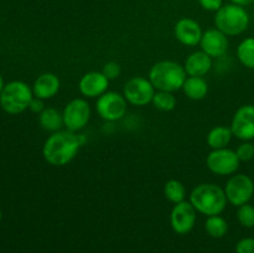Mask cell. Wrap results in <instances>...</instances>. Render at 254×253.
Segmentation results:
<instances>
[{
    "mask_svg": "<svg viewBox=\"0 0 254 253\" xmlns=\"http://www.w3.org/2000/svg\"><path fill=\"white\" fill-rule=\"evenodd\" d=\"M87 141L86 135L69 130H60L52 133L46 139L42 148V155L49 164L54 166H64L71 163L78 154L79 148Z\"/></svg>",
    "mask_w": 254,
    "mask_h": 253,
    "instance_id": "1",
    "label": "cell"
},
{
    "mask_svg": "<svg viewBox=\"0 0 254 253\" xmlns=\"http://www.w3.org/2000/svg\"><path fill=\"white\" fill-rule=\"evenodd\" d=\"M190 202L197 212L205 216H217L225 211L227 197L217 184H200L190 192Z\"/></svg>",
    "mask_w": 254,
    "mask_h": 253,
    "instance_id": "2",
    "label": "cell"
},
{
    "mask_svg": "<svg viewBox=\"0 0 254 253\" xmlns=\"http://www.w3.org/2000/svg\"><path fill=\"white\" fill-rule=\"evenodd\" d=\"M149 81L158 91L174 92L183 89L184 83L188 78L184 66L175 61L164 60L151 66L148 76Z\"/></svg>",
    "mask_w": 254,
    "mask_h": 253,
    "instance_id": "3",
    "label": "cell"
},
{
    "mask_svg": "<svg viewBox=\"0 0 254 253\" xmlns=\"http://www.w3.org/2000/svg\"><path fill=\"white\" fill-rule=\"evenodd\" d=\"M216 29L226 36H238L248 29L250 14L243 6L236 4L223 5L215 15Z\"/></svg>",
    "mask_w": 254,
    "mask_h": 253,
    "instance_id": "4",
    "label": "cell"
},
{
    "mask_svg": "<svg viewBox=\"0 0 254 253\" xmlns=\"http://www.w3.org/2000/svg\"><path fill=\"white\" fill-rule=\"evenodd\" d=\"M34 98L32 89L22 81H12L5 84L0 94V106L6 113L19 114L29 108Z\"/></svg>",
    "mask_w": 254,
    "mask_h": 253,
    "instance_id": "5",
    "label": "cell"
},
{
    "mask_svg": "<svg viewBox=\"0 0 254 253\" xmlns=\"http://www.w3.org/2000/svg\"><path fill=\"white\" fill-rule=\"evenodd\" d=\"M227 201L233 206L248 203L254 193V181L246 174H236L231 176L223 188Z\"/></svg>",
    "mask_w": 254,
    "mask_h": 253,
    "instance_id": "6",
    "label": "cell"
},
{
    "mask_svg": "<svg viewBox=\"0 0 254 253\" xmlns=\"http://www.w3.org/2000/svg\"><path fill=\"white\" fill-rule=\"evenodd\" d=\"M128 109V102L123 94L108 91L96 102V111L102 119L107 122H117L123 118Z\"/></svg>",
    "mask_w": 254,
    "mask_h": 253,
    "instance_id": "7",
    "label": "cell"
},
{
    "mask_svg": "<svg viewBox=\"0 0 254 253\" xmlns=\"http://www.w3.org/2000/svg\"><path fill=\"white\" fill-rule=\"evenodd\" d=\"M240 164L241 160L238 159L236 150L228 148L215 149L210 151L206 158V165L208 170L221 176L235 175L240 168Z\"/></svg>",
    "mask_w": 254,
    "mask_h": 253,
    "instance_id": "8",
    "label": "cell"
},
{
    "mask_svg": "<svg viewBox=\"0 0 254 253\" xmlns=\"http://www.w3.org/2000/svg\"><path fill=\"white\" fill-rule=\"evenodd\" d=\"M62 116L67 130L77 133L88 124L91 118V106L86 99L74 98L64 106Z\"/></svg>",
    "mask_w": 254,
    "mask_h": 253,
    "instance_id": "9",
    "label": "cell"
},
{
    "mask_svg": "<svg viewBox=\"0 0 254 253\" xmlns=\"http://www.w3.org/2000/svg\"><path fill=\"white\" fill-rule=\"evenodd\" d=\"M155 94V88L145 77H133L123 88V96L129 104L135 107H144L151 103Z\"/></svg>",
    "mask_w": 254,
    "mask_h": 253,
    "instance_id": "10",
    "label": "cell"
},
{
    "mask_svg": "<svg viewBox=\"0 0 254 253\" xmlns=\"http://www.w3.org/2000/svg\"><path fill=\"white\" fill-rule=\"evenodd\" d=\"M197 211L190 201L176 203L170 213V225L174 232L178 235H188L195 227Z\"/></svg>",
    "mask_w": 254,
    "mask_h": 253,
    "instance_id": "11",
    "label": "cell"
},
{
    "mask_svg": "<svg viewBox=\"0 0 254 253\" xmlns=\"http://www.w3.org/2000/svg\"><path fill=\"white\" fill-rule=\"evenodd\" d=\"M231 130L233 136L243 141H251L254 139V106L245 104L241 106L233 114L231 122Z\"/></svg>",
    "mask_w": 254,
    "mask_h": 253,
    "instance_id": "12",
    "label": "cell"
},
{
    "mask_svg": "<svg viewBox=\"0 0 254 253\" xmlns=\"http://www.w3.org/2000/svg\"><path fill=\"white\" fill-rule=\"evenodd\" d=\"M201 50L212 59L225 56L227 52L230 42L228 37L218 29H208L202 34L200 41Z\"/></svg>",
    "mask_w": 254,
    "mask_h": 253,
    "instance_id": "13",
    "label": "cell"
},
{
    "mask_svg": "<svg viewBox=\"0 0 254 253\" xmlns=\"http://www.w3.org/2000/svg\"><path fill=\"white\" fill-rule=\"evenodd\" d=\"M109 79L102 72H87L78 82V89L81 94L87 98H98L108 89Z\"/></svg>",
    "mask_w": 254,
    "mask_h": 253,
    "instance_id": "14",
    "label": "cell"
},
{
    "mask_svg": "<svg viewBox=\"0 0 254 253\" xmlns=\"http://www.w3.org/2000/svg\"><path fill=\"white\" fill-rule=\"evenodd\" d=\"M202 29L196 20L190 17H183L176 22L174 27V35L180 44L185 46H197L202 37Z\"/></svg>",
    "mask_w": 254,
    "mask_h": 253,
    "instance_id": "15",
    "label": "cell"
},
{
    "mask_svg": "<svg viewBox=\"0 0 254 253\" xmlns=\"http://www.w3.org/2000/svg\"><path fill=\"white\" fill-rule=\"evenodd\" d=\"M61 87V81L59 77L51 72L42 73L35 79L34 86H32V93L34 97L40 99H50L56 96Z\"/></svg>",
    "mask_w": 254,
    "mask_h": 253,
    "instance_id": "16",
    "label": "cell"
},
{
    "mask_svg": "<svg viewBox=\"0 0 254 253\" xmlns=\"http://www.w3.org/2000/svg\"><path fill=\"white\" fill-rule=\"evenodd\" d=\"M186 73L190 77H203L212 68V57L201 50L195 51L186 59L184 64Z\"/></svg>",
    "mask_w": 254,
    "mask_h": 253,
    "instance_id": "17",
    "label": "cell"
},
{
    "mask_svg": "<svg viewBox=\"0 0 254 253\" xmlns=\"http://www.w3.org/2000/svg\"><path fill=\"white\" fill-rule=\"evenodd\" d=\"M40 126L47 131L51 133H56V131L61 130L64 124V116L59 109L54 108V107H47L44 111L40 113L39 117Z\"/></svg>",
    "mask_w": 254,
    "mask_h": 253,
    "instance_id": "18",
    "label": "cell"
},
{
    "mask_svg": "<svg viewBox=\"0 0 254 253\" xmlns=\"http://www.w3.org/2000/svg\"><path fill=\"white\" fill-rule=\"evenodd\" d=\"M183 91L189 99L201 101L208 93V84L202 77H188L183 86Z\"/></svg>",
    "mask_w": 254,
    "mask_h": 253,
    "instance_id": "19",
    "label": "cell"
},
{
    "mask_svg": "<svg viewBox=\"0 0 254 253\" xmlns=\"http://www.w3.org/2000/svg\"><path fill=\"white\" fill-rule=\"evenodd\" d=\"M232 136L233 133L232 130H231V128L225 126H213V128L208 131L207 136H206V141H207V145L210 146L212 150H215V149L227 148L228 144L231 143Z\"/></svg>",
    "mask_w": 254,
    "mask_h": 253,
    "instance_id": "20",
    "label": "cell"
},
{
    "mask_svg": "<svg viewBox=\"0 0 254 253\" xmlns=\"http://www.w3.org/2000/svg\"><path fill=\"white\" fill-rule=\"evenodd\" d=\"M237 59L250 69H254V37H247L237 47Z\"/></svg>",
    "mask_w": 254,
    "mask_h": 253,
    "instance_id": "21",
    "label": "cell"
},
{
    "mask_svg": "<svg viewBox=\"0 0 254 253\" xmlns=\"http://www.w3.org/2000/svg\"><path fill=\"white\" fill-rule=\"evenodd\" d=\"M164 195L170 202L180 203L185 201L186 197V189L181 181L171 179L164 185Z\"/></svg>",
    "mask_w": 254,
    "mask_h": 253,
    "instance_id": "22",
    "label": "cell"
},
{
    "mask_svg": "<svg viewBox=\"0 0 254 253\" xmlns=\"http://www.w3.org/2000/svg\"><path fill=\"white\" fill-rule=\"evenodd\" d=\"M205 230L212 238H222L227 233L228 223L220 215L208 216L205 222Z\"/></svg>",
    "mask_w": 254,
    "mask_h": 253,
    "instance_id": "23",
    "label": "cell"
},
{
    "mask_svg": "<svg viewBox=\"0 0 254 253\" xmlns=\"http://www.w3.org/2000/svg\"><path fill=\"white\" fill-rule=\"evenodd\" d=\"M153 106L156 109L161 112H171L175 109L176 103V97L174 96V93L171 92H165V91H158L155 92L153 98Z\"/></svg>",
    "mask_w": 254,
    "mask_h": 253,
    "instance_id": "24",
    "label": "cell"
},
{
    "mask_svg": "<svg viewBox=\"0 0 254 253\" xmlns=\"http://www.w3.org/2000/svg\"><path fill=\"white\" fill-rule=\"evenodd\" d=\"M237 220L243 227H254V206L250 202L240 206L237 210Z\"/></svg>",
    "mask_w": 254,
    "mask_h": 253,
    "instance_id": "25",
    "label": "cell"
},
{
    "mask_svg": "<svg viewBox=\"0 0 254 253\" xmlns=\"http://www.w3.org/2000/svg\"><path fill=\"white\" fill-rule=\"evenodd\" d=\"M236 154H237L238 159L241 161L252 160L254 158V144L251 143V141H243L236 149Z\"/></svg>",
    "mask_w": 254,
    "mask_h": 253,
    "instance_id": "26",
    "label": "cell"
},
{
    "mask_svg": "<svg viewBox=\"0 0 254 253\" xmlns=\"http://www.w3.org/2000/svg\"><path fill=\"white\" fill-rule=\"evenodd\" d=\"M102 73H103L104 76H106L107 78L109 79V81H112V79H116L117 77L121 76L122 67H121V64L118 63V62L109 61V62H107V63L103 66Z\"/></svg>",
    "mask_w": 254,
    "mask_h": 253,
    "instance_id": "27",
    "label": "cell"
},
{
    "mask_svg": "<svg viewBox=\"0 0 254 253\" xmlns=\"http://www.w3.org/2000/svg\"><path fill=\"white\" fill-rule=\"evenodd\" d=\"M236 253H254V238L245 237L236 245Z\"/></svg>",
    "mask_w": 254,
    "mask_h": 253,
    "instance_id": "28",
    "label": "cell"
},
{
    "mask_svg": "<svg viewBox=\"0 0 254 253\" xmlns=\"http://www.w3.org/2000/svg\"><path fill=\"white\" fill-rule=\"evenodd\" d=\"M198 2L207 11H218L223 6V0H198Z\"/></svg>",
    "mask_w": 254,
    "mask_h": 253,
    "instance_id": "29",
    "label": "cell"
},
{
    "mask_svg": "<svg viewBox=\"0 0 254 253\" xmlns=\"http://www.w3.org/2000/svg\"><path fill=\"white\" fill-rule=\"evenodd\" d=\"M29 109L31 112H34V113H41L42 111L45 109V104H44V101L40 98H37V97H34L31 101V103H30L29 106Z\"/></svg>",
    "mask_w": 254,
    "mask_h": 253,
    "instance_id": "30",
    "label": "cell"
},
{
    "mask_svg": "<svg viewBox=\"0 0 254 253\" xmlns=\"http://www.w3.org/2000/svg\"><path fill=\"white\" fill-rule=\"evenodd\" d=\"M232 1V4H236V5H240V6H247V5H251L253 4L254 0H231Z\"/></svg>",
    "mask_w": 254,
    "mask_h": 253,
    "instance_id": "31",
    "label": "cell"
},
{
    "mask_svg": "<svg viewBox=\"0 0 254 253\" xmlns=\"http://www.w3.org/2000/svg\"><path fill=\"white\" fill-rule=\"evenodd\" d=\"M2 88H4V83H2V78H1V76H0V94H1Z\"/></svg>",
    "mask_w": 254,
    "mask_h": 253,
    "instance_id": "32",
    "label": "cell"
},
{
    "mask_svg": "<svg viewBox=\"0 0 254 253\" xmlns=\"http://www.w3.org/2000/svg\"><path fill=\"white\" fill-rule=\"evenodd\" d=\"M1 216H2L1 215V211H0V221H1Z\"/></svg>",
    "mask_w": 254,
    "mask_h": 253,
    "instance_id": "33",
    "label": "cell"
}]
</instances>
